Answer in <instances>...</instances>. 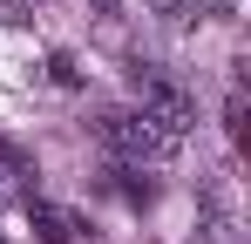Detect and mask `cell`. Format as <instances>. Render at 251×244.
I'll list each match as a JSON object with an SVG mask.
<instances>
[{"label": "cell", "mask_w": 251, "mask_h": 244, "mask_svg": "<svg viewBox=\"0 0 251 244\" xmlns=\"http://www.w3.org/2000/svg\"><path fill=\"white\" fill-rule=\"evenodd\" d=\"M224 136H231V149H245V143H251V109H245V88H231V102H224Z\"/></svg>", "instance_id": "obj_4"}, {"label": "cell", "mask_w": 251, "mask_h": 244, "mask_svg": "<svg viewBox=\"0 0 251 244\" xmlns=\"http://www.w3.org/2000/svg\"><path fill=\"white\" fill-rule=\"evenodd\" d=\"M88 7H95V14H116V0H88Z\"/></svg>", "instance_id": "obj_6"}, {"label": "cell", "mask_w": 251, "mask_h": 244, "mask_svg": "<svg viewBox=\"0 0 251 244\" xmlns=\"http://www.w3.org/2000/svg\"><path fill=\"white\" fill-rule=\"evenodd\" d=\"M95 136H102L109 156H123V163H163L176 149V136H163L143 109H109V116L95 122Z\"/></svg>", "instance_id": "obj_1"}, {"label": "cell", "mask_w": 251, "mask_h": 244, "mask_svg": "<svg viewBox=\"0 0 251 244\" xmlns=\"http://www.w3.org/2000/svg\"><path fill=\"white\" fill-rule=\"evenodd\" d=\"M48 75L61 81V88H82V68H75L68 54H48Z\"/></svg>", "instance_id": "obj_5"}, {"label": "cell", "mask_w": 251, "mask_h": 244, "mask_svg": "<svg viewBox=\"0 0 251 244\" xmlns=\"http://www.w3.org/2000/svg\"><path fill=\"white\" fill-rule=\"evenodd\" d=\"M27 217H34V238L41 244H75V231H82V217L61 210V203H27Z\"/></svg>", "instance_id": "obj_3"}, {"label": "cell", "mask_w": 251, "mask_h": 244, "mask_svg": "<svg viewBox=\"0 0 251 244\" xmlns=\"http://www.w3.org/2000/svg\"><path fill=\"white\" fill-rule=\"evenodd\" d=\"M136 88H143V116L156 122L163 136H176V143H183V136H190V122H197V102H190V95H183L176 81H163V75H143V68H136Z\"/></svg>", "instance_id": "obj_2"}, {"label": "cell", "mask_w": 251, "mask_h": 244, "mask_svg": "<svg viewBox=\"0 0 251 244\" xmlns=\"http://www.w3.org/2000/svg\"><path fill=\"white\" fill-rule=\"evenodd\" d=\"M0 244H7V238H0Z\"/></svg>", "instance_id": "obj_7"}]
</instances>
